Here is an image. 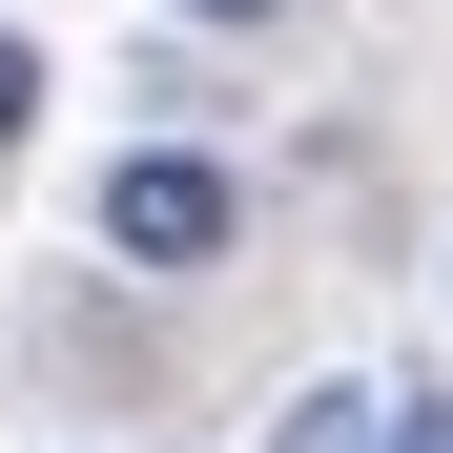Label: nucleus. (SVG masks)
I'll use <instances>...</instances> for the list:
<instances>
[{
  "mask_svg": "<svg viewBox=\"0 0 453 453\" xmlns=\"http://www.w3.org/2000/svg\"><path fill=\"white\" fill-rule=\"evenodd\" d=\"M104 248L186 288V268H226V248H248V186H226V165H206V144H165V124H144V144H124V165H104Z\"/></svg>",
  "mask_w": 453,
  "mask_h": 453,
  "instance_id": "f257e3e1",
  "label": "nucleus"
},
{
  "mask_svg": "<svg viewBox=\"0 0 453 453\" xmlns=\"http://www.w3.org/2000/svg\"><path fill=\"white\" fill-rule=\"evenodd\" d=\"M392 392H412V371H330V392H288L268 453H392Z\"/></svg>",
  "mask_w": 453,
  "mask_h": 453,
  "instance_id": "f03ea898",
  "label": "nucleus"
},
{
  "mask_svg": "<svg viewBox=\"0 0 453 453\" xmlns=\"http://www.w3.org/2000/svg\"><path fill=\"white\" fill-rule=\"evenodd\" d=\"M21 124H42V62H21V42H0V165H21Z\"/></svg>",
  "mask_w": 453,
  "mask_h": 453,
  "instance_id": "7ed1b4c3",
  "label": "nucleus"
},
{
  "mask_svg": "<svg viewBox=\"0 0 453 453\" xmlns=\"http://www.w3.org/2000/svg\"><path fill=\"white\" fill-rule=\"evenodd\" d=\"M392 453H453V392H392Z\"/></svg>",
  "mask_w": 453,
  "mask_h": 453,
  "instance_id": "20e7f679",
  "label": "nucleus"
},
{
  "mask_svg": "<svg viewBox=\"0 0 453 453\" xmlns=\"http://www.w3.org/2000/svg\"><path fill=\"white\" fill-rule=\"evenodd\" d=\"M186 21H206V42H248V21H288V0H186Z\"/></svg>",
  "mask_w": 453,
  "mask_h": 453,
  "instance_id": "39448f33",
  "label": "nucleus"
}]
</instances>
